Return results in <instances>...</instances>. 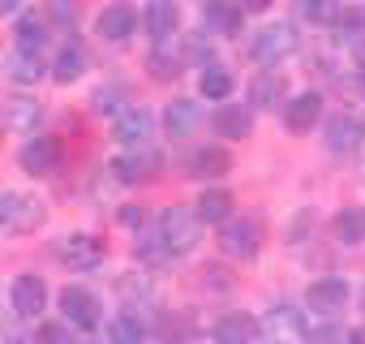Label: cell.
Masks as SVG:
<instances>
[{"mask_svg":"<svg viewBox=\"0 0 365 344\" xmlns=\"http://www.w3.org/2000/svg\"><path fill=\"white\" fill-rule=\"evenodd\" d=\"M262 246H267V224H262V216L245 211V216H232V220L220 224V250H224V258L250 263V258H258Z\"/></svg>","mask_w":365,"mask_h":344,"instance_id":"6da1fadb","label":"cell"},{"mask_svg":"<svg viewBox=\"0 0 365 344\" xmlns=\"http://www.w3.org/2000/svg\"><path fill=\"white\" fill-rule=\"evenodd\" d=\"M159 241H163L168 254H190V250L202 241V220H198V211H190V207H168V211L159 216Z\"/></svg>","mask_w":365,"mask_h":344,"instance_id":"7a4b0ae2","label":"cell"},{"mask_svg":"<svg viewBox=\"0 0 365 344\" xmlns=\"http://www.w3.org/2000/svg\"><path fill=\"white\" fill-rule=\"evenodd\" d=\"M43 220H48V211H43L39 198H31V194H0V237L35 233Z\"/></svg>","mask_w":365,"mask_h":344,"instance_id":"3957f363","label":"cell"},{"mask_svg":"<svg viewBox=\"0 0 365 344\" xmlns=\"http://www.w3.org/2000/svg\"><path fill=\"white\" fill-rule=\"evenodd\" d=\"M112 172H116V181L125 186H138V181H155L159 172H163V155L146 142V146H129L125 155L112 159Z\"/></svg>","mask_w":365,"mask_h":344,"instance_id":"277c9868","label":"cell"},{"mask_svg":"<svg viewBox=\"0 0 365 344\" xmlns=\"http://www.w3.org/2000/svg\"><path fill=\"white\" fill-rule=\"evenodd\" d=\"M103 241L95 237V233H69V237H61L56 241V258L69 267V271H95L99 263H103Z\"/></svg>","mask_w":365,"mask_h":344,"instance_id":"5b68a950","label":"cell"},{"mask_svg":"<svg viewBox=\"0 0 365 344\" xmlns=\"http://www.w3.org/2000/svg\"><path fill=\"white\" fill-rule=\"evenodd\" d=\"M258 335H262L267 344H305L309 323H305V314H297L292 305H275V310L267 314V323H258Z\"/></svg>","mask_w":365,"mask_h":344,"instance_id":"8992f818","label":"cell"},{"mask_svg":"<svg viewBox=\"0 0 365 344\" xmlns=\"http://www.w3.org/2000/svg\"><path fill=\"white\" fill-rule=\"evenodd\" d=\"M292 48H297V31H292L288 22L262 26V31L254 35V44H250L254 61H262V65H275V61H284V56H288Z\"/></svg>","mask_w":365,"mask_h":344,"instance_id":"52a82bcc","label":"cell"},{"mask_svg":"<svg viewBox=\"0 0 365 344\" xmlns=\"http://www.w3.org/2000/svg\"><path fill=\"white\" fill-rule=\"evenodd\" d=\"M61 310H65V323L69 327H95L99 323V314H103V305H99V297L91 293V288H82V284H73V288H65L61 293Z\"/></svg>","mask_w":365,"mask_h":344,"instance_id":"ba28073f","label":"cell"},{"mask_svg":"<svg viewBox=\"0 0 365 344\" xmlns=\"http://www.w3.org/2000/svg\"><path fill=\"white\" fill-rule=\"evenodd\" d=\"M318 121H322V91H301L288 99V108H284L288 133H309Z\"/></svg>","mask_w":365,"mask_h":344,"instance_id":"9c48e42d","label":"cell"},{"mask_svg":"<svg viewBox=\"0 0 365 344\" xmlns=\"http://www.w3.org/2000/svg\"><path fill=\"white\" fill-rule=\"evenodd\" d=\"M344 301H348V280H344V275H322V280H314L309 293H305V305H309L314 314H339Z\"/></svg>","mask_w":365,"mask_h":344,"instance_id":"30bf717a","label":"cell"},{"mask_svg":"<svg viewBox=\"0 0 365 344\" xmlns=\"http://www.w3.org/2000/svg\"><path fill=\"white\" fill-rule=\"evenodd\" d=\"M9 301H14V314L18 318H35L48 305V284L39 275H18L14 288H9Z\"/></svg>","mask_w":365,"mask_h":344,"instance_id":"8fae6325","label":"cell"},{"mask_svg":"<svg viewBox=\"0 0 365 344\" xmlns=\"http://www.w3.org/2000/svg\"><path fill=\"white\" fill-rule=\"evenodd\" d=\"M18 163L31 172V177H48V172H56V163H61V142H52V138H31V142H22Z\"/></svg>","mask_w":365,"mask_h":344,"instance_id":"7c38bea8","label":"cell"},{"mask_svg":"<svg viewBox=\"0 0 365 344\" xmlns=\"http://www.w3.org/2000/svg\"><path fill=\"white\" fill-rule=\"evenodd\" d=\"M211 129L228 142H241L254 133V108H241V103H228V108H215L211 116Z\"/></svg>","mask_w":365,"mask_h":344,"instance_id":"4fadbf2b","label":"cell"},{"mask_svg":"<svg viewBox=\"0 0 365 344\" xmlns=\"http://www.w3.org/2000/svg\"><path fill=\"white\" fill-rule=\"evenodd\" d=\"M215 340L220 344H254L258 340V318L245 310H228L215 318Z\"/></svg>","mask_w":365,"mask_h":344,"instance_id":"5bb4252c","label":"cell"},{"mask_svg":"<svg viewBox=\"0 0 365 344\" xmlns=\"http://www.w3.org/2000/svg\"><path fill=\"white\" fill-rule=\"evenodd\" d=\"M133 26H138V14H133L129 5H108V9L99 14V22H95V35L108 39V44H125V39L133 35Z\"/></svg>","mask_w":365,"mask_h":344,"instance_id":"9a60e30c","label":"cell"},{"mask_svg":"<svg viewBox=\"0 0 365 344\" xmlns=\"http://www.w3.org/2000/svg\"><path fill=\"white\" fill-rule=\"evenodd\" d=\"M288 103V78L267 69L250 82V108H284Z\"/></svg>","mask_w":365,"mask_h":344,"instance_id":"2e32d148","label":"cell"},{"mask_svg":"<svg viewBox=\"0 0 365 344\" xmlns=\"http://www.w3.org/2000/svg\"><path fill=\"white\" fill-rule=\"evenodd\" d=\"M142 26H146V35H150L155 44H168V39L176 35V26H180V14H176L172 0H150L146 14H142Z\"/></svg>","mask_w":365,"mask_h":344,"instance_id":"e0dca14e","label":"cell"},{"mask_svg":"<svg viewBox=\"0 0 365 344\" xmlns=\"http://www.w3.org/2000/svg\"><path fill=\"white\" fill-rule=\"evenodd\" d=\"M185 172H190V177H198V181L228 177V172H232V155H228V151H220V146H202V151H194V155H190Z\"/></svg>","mask_w":365,"mask_h":344,"instance_id":"ac0fdd59","label":"cell"},{"mask_svg":"<svg viewBox=\"0 0 365 344\" xmlns=\"http://www.w3.org/2000/svg\"><path fill=\"white\" fill-rule=\"evenodd\" d=\"M150 129H155V121H150V112L146 108H125L120 116H116V142H125V146H146L150 142Z\"/></svg>","mask_w":365,"mask_h":344,"instance_id":"d6986e66","label":"cell"},{"mask_svg":"<svg viewBox=\"0 0 365 344\" xmlns=\"http://www.w3.org/2000/svg\"><path fill=\"white\" fill-rule=\"evenodd\" d=\"M361 138H365V129H361V121L356 116H331L327 121V146L335 151V155H352L356 146H361Z\"/></svg>","mask_w":365,"mask_h":344,"instance_id":"ffe728a7","label":"cell"},{"mask_svg":"<svg viewBox=\"0 0 365 344\" xmlns=\"http://www.w3.org/2000/svg\"><path fill=\"white\" fill-rule=\"evenodd\" d=\"M163 125H168L172 138H190V133L202 125V108H198L194 99H172L168 112H163Z\"/></svg>","mask_w":365,"mask_h":344,"instance_id":"44dd1931","label":"cell"},{"mask_svg":"<svg viewBox=\"0 0 365 344\" xmlns=\"http://www.w3.org/2000/svg\"><path fill=\"white\" fill-rule=\"evenodd\" d=\"M43 74H48V65L39 61V52H22V48H18V52L5 56V78L18 82V86H35Z\"/></svg>","mask_w":365,"mask_h":344,"instance_id":"7402d4cb","label":"cell"},{"mask_svg":"<svg viewBox=\"0 0 365 344\" xmlns=\"http://www.w3.org/2000/svg\"><path fill=\"white\" fill-rule=\"evenodd\" d=\"M43 121V103L39 99H26V95H14L5 103V125L9 129H22V133H35V125Z\"/></svg>","mask_w":365,"mask_h":344,"instance_id":"603a6c76","label":"cell"},{"mask_svg":"<svg viewBox=\"0 0 365 344\" xmlns=\"http://www.w3.org/2000/svg\"><path fill=\"white\" fill-rule=\"evenodd\" d=\"M194 211L202 224H224V220H232V194L228 190H202Z\"/></svg>","mask_w":365,"mask_h":344,"instance_id":"cb8c5ba5","label":"cell"},{"mask_svg":"<svg viewBox=\"0 0 365 344\" xmlns=\"http://www.w3.org/2000/svg\"><path fill=\"white\" fill-rule=\"evenodd\" d=\"M331 233H335V241H344V246H361V241H365V211H361V207H344V211L331 220Z\"/></svg>","mask_w":365,"mask_h":344,"instance_id":"d4e9b609","label":"cell"},{"mask_svg":"<svg viewBox=\"0 0 365 344\" xmlns=\"http://www.w3.org/2000/svg\"><path fill=\"white\" fill-rule=\"evenodd\" d=\"M82 74H86V52L78 44H65L61 56H56V65H52V78L56 82H78Z\"/></svg>","mask_w":365,"mask_h":344,"instance_id":"484cf974","label":"cell"},{"mask_svg":"<svg viewBox=\"0 0 365 344\" xmlns=\"http://www.w3.org/2000/svg\"><path fill=\"white\" fill-rule=\"evenodd\" d=\"M198 91H202V99H228V91H232V74H228L224 65H202Z\"/></svg>","mask_w":365,"mask_h":344,"instance_id":"4316f807","label":"cell"},{"mask_svg":"<svg viewBox=\"0 0 365 344\" xmlns=\"http://www.w3.org/2000/svg\"><path fill=\"white\" fill-rule=\"evenodd\" d=\"M108 340L112 344H146V327L138 323V314H116L108 323Z\"/></svg>","mask_w":365,"mask_h":344,"instance_id":"83f0119b","label":"cell"},{"mask_svg":"<svg viewBox=\"0 0 365 344\" xmlns=\"http://www.w3.org/2000/svg\"><path fill=\"white\" fill-rule=\"evenodd\" d=\"M202 18H207L215 31H224V35L241 31V9H237V5H224V0H207V5H202Z\"/></svg>","mask_w":365,"mask_h":344,"instance_id":"f1b7e54d","label":"cell"},{"mask_svg":"<svg viewBox=\"0 0 365 344\" xmlns=\"http://www.w3.org/2000/svg\"><path fill=\"white\" fill-rule=\"evenodd\" d=\"M301 18L305 22H314V26H335L339 22V14H344V5L339 0H301Z\"/></svg>","mask_w":365,"mask_h":344,"instance_id":"f546056e","label":"cell"},{"mask_svg":"<svg viewBox=\"0 0 365 344\" xmlns=\"http://www.w3.org/2000/svg\"><path fill=\"white\" fill-rule=\"evenodd\" d=\"M43 39H48V22H43V18H35V14L18 18V48H22V52H39Z\"/></svg>","mask_w":365,"mask_h":344,"instance_id":"4dcf8cb0","label":"cell"},{"mask_svg":"<svg viewBox=\"0 0 365 344\" xmlns=\"http://www.w3.org/2000/svg\"><path fill=\"white\" fill-rule=\"evenodd\" d=\"M39 344H82V340H78V327H69V323H43Z\"/></svg>","mask_w":365,"mask_h":344,"instance_id":"1f68e13d","label":"cell"},{"mask_svg":"<svg viewBox=\"0 0 365 344\" xmlns=\"http://www.w3.org/2000/svg\"><path fill=\"white\" fill-rule=\"evenodd\" d=\"M125 99V91H116V86H103V91H95V99H91V108L99 112V116H120L125 108H116Z\"/></svg>","mask_w":365,"mask_h":344,"instance_id":"d6a6232c","label":"cell"},{"mask_svg":"<svg viewBox=\"0 0 365 344\" xmlns=\"http://www.w3.org/2000/svg\"><path fill=\"white\" fill-rule=\"evenodd\" d=\"M133 250H138V254H142L146 263H168V258H172V254L163 250V241H159V237H146V241H138Z\"/></svg>","mask_w":365,"mask_h":344,"instance_id":"836d02e7","label":"cell"},{"mask_svg":"<svg viewBox=\"0 0 365 344\" xmlns=\"http://www.w3.org/2000/svg\"><path fill=\"white\" fill-rule=\"evenodd\" d=\"M163 340H185L190 335V318H159V327H155Z\"/></svg>","mask_w":365,"mask_h":344,"instance_id":"e575fe53","label":"cell"},{"mask_svg":"<svg viewBox=\"0 0 365 344\" xmlns=\"http://www.w3.org/2000/svg\"><path fill=\"white\" fill-rule=\"evenodd\" d=\"M202 284L215 288V293H228V288H232V280H228L224 267H202Z\"/></svg>","mask_w":365,"mask_h":344,"instance_id":"d590c367","label":"cell"},{"mask_svg":"<svg viewBox=\"0 0 365 344\" xmlns=\"http://www.w3.org/2000/svg\"><path fill=\"white\" fill-rule=\"evenodd\" d=\"M185 52H190L194 61H202V65H211V44H207V35H190V44H185Z\"/></svg>","mask_w":365,"mask_h":344,"instance_id":"8d00e7d4","label":"cell"},{"mask_svg":"<svg viewBox=\"0 0 365 344\" xmlns=\"http://www.w3.org/2000/svg\"><path fill=\"white\" fill-rule=\"evenodd\" d=\"M146 69H150L155 78H176L180 61H168V56H150V61H146Z\"/></svg>","mask_w":365,"mask_h":344,"instance_id":"74e56055","label":"cell"},{"mask_svg":"<svg viewBox=\"0 0 365 344\" xmlns=\"http://www.w3.org/2000/svg\"><path fill=\"white\" fill-rule=\"evenodd\" d=\"M348 52H352V61H356V74H365V31L348 39Z\"/></svg>","mask_w":365,"mask_h":344,"instance_id":"f35d334b","label":"cell"},{"mask_svg":"<svg viewBox=\"0 0 365 344\" xmlns=\"http://www.w3.org/2000/svg\"><path fill=\"white\" fill-rule=\"evenodd\" d=\"M48 5H52V14H56V18H65V22H73V18H78V0H48Z\"/></svg>","mask_w":365,"mask_h":344,"instance_id":"ab89813d","label":"cell"},{"mask_svg":"<svg viewBox=\"0 0 365 344\" xmlns=\"http://www.w3.org/2000/svg\"><path fill=\"white\" fill-rule=\"evenodd\" d=\"M142 220H146L142 207H120V224H125V228H142Z\"/></svg>","mask_w":365,"mask_h":344,"instance_id":"60d3db41","label":"cell"},{"mask_svg":"<svg viewBox=\"0 0 365 344\" xmlns=\"http://www.w3.org/2000/svg\"><path fill=\"white\" fill-rule=\"evenodd\" d=\"M271 5H275V0H237V9H241V14H267Z\"/></svg>","mask_w":365,"mask_h":344,"instance_id":"b9f144b4","label":"cell"},{"mask_svg":"<svg viewBox=\"0 0 365 344\" xmlns=\"http://www.w3.org/2000/svg\"><path fill=\"white\" fill-rule=\"evenodd\" d=\"M18 5H22V0H0V18H9V14H18Z\"/></svg>","mask_w":365,"mask_h":344,"instance_id":"7bdbcfd3","label":"cell"},{"mask_svg":"<svg viewBox=\"0 0 365 344\" xmlns=\"http://www.w3.org/2000/svg\"><path fill=\"white\" fill-rule=\"evenodd\" d=\"M348 344H365V327H352L348 331Z\"/></svg>","mask_w":365,"mask_h":344,"instance_id":"ee69618b","label":"cell"},{"mask_svg":"<svg viewBox=\"0 0 365 344\" xmlns=\"http://www.w3.org/2000/svg\"><path fill=\"white\" fill-rule=\"evenodd\" d=\"M361 305H365V293H361Z\"/></svg>","mask_w":365,"mask_h":344,"instance_id":"f6af8a7d","label":"cell"},{"mask_svg":"<svg viewBox=\"0 0 365 344\" xmlns=\"http://www.w3.org/2000/svg\"><path fill=\"white\" fill-rule=\"evenodd\" d=\"M211 344H220V340H211Z\"/></svg>","mask_w":365,"mask_h":344,"instance_id":"bcb514c9","label":"cell"},{"mask_svg":"<svg viewBox=\"0 0 365 344\" xmlns=\"http://www.w3.org/2000/svg\"><path fill=\"white\" fill-rule=\"evenodd\" d=\"M361 129H365V121H361Z\"/></svg>","mask_w":365,"mask_h":344,"instance_id":"7dc6e473","label":"cell"}]
</instances>
